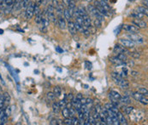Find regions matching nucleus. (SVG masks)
I'll return each mask as SVG.
<instances>
[{"label": "nucleus", "mask_w": 148, "mask_h": 125, "mask_svg": "<svg viewBox=\"0 0 148 125\" xmlns=\"http://www.w3.org/2000/svg\"><path fill=\"white\" fill-rule=\"evenodd\" d=\"M110 61L111 64H113L114 66H124L125 65V62L121 61L119 58H117L116 56H114V57H111L110 59Z\"/></svg>", "instance_id": "obj_15"}, {"label": "nucleus", "mask_w": 148, "mask_h": 125, "mask_svg": "<svg viewBox=\"0 0 148 125\" xmlns=\"http://www.w3.org/2000/svg\"><path fill=\"white\" fill-rule=\"evenodd\" d=\"M62 115L64 118H69V109L67 108V107H64L62 109Z\"/></svg>", "instance_id": "obj_28"}, {"label": "nucleus", "mask_w": 148, "mask_h": 125, "mask_svg": "<svg viewBox=\"0 0 148 125\" xmlns=\"http://www.w3.org/2000/svg\"><path fill=\"white\" fill-rule=\"evenodd\" d=\"M64 124H67V125L72 124V120H71V118H65V120L64 121Z\"/></svg>", "instance_id": "obj_41"}, {"label": "nucleus", "mask_w": 148, "mask_h": 125, "mask_svg": "<svg viewBox=\"0 0 148 125\" xmlns=\"http://www.w3.org/2000/svg\"><path fill=\"white\" fill-rule=\"evenodd\" d=\"M87 13H90V15H92V16H94L95 19H98L101 22L105 21V17L103 15H101L99 10L94 7V5L92 4H88L87 5Z\"/></svg>", "instance_id": "obj_2"}, {"label": "nucleus", "mask_w": 148, "mask_h": 125, "mask_svg": "<svg viewBox=\"0 0 148 125\" xmlns=\"http://www.w3.org/2000/svg\"><path fill=\"white\" fill-rule=\"evenodd\" d=\"M50 124L51 125H54V124H58V121L57 119H52L51 122H50Z\"/></svg>", "instance_id": "obj_47"}, {"label": "nucleus", "mask_w": 148, "mask_h": 125, "mask_svg": "<svg viewBox=\"0 0 148 125\" xmlns=\"http://www.w3.org/2000/svg\"><path fill=\"white\" fill-rule=\"evenodd\" d=\"M3 33V29H0V35H2Z\"/></svg>", "instance_id": "obj_52"}, {"label": "nucleus", "mask_w": 148, "mask_h": 125, "mask_svg": "<svg viewBox=\"0 0 148 125\" xmlns=\"http://www.w3.org/2000/svg\"><path fill=\"white\" fill-rule=\"evenodd\" d=\"M3 0H0V6H1V4L3 3Z\"/></svg>", "instance_id": "obj_53"}, {"label": "nucleus", "mask_w": 148, "mask_h": 125, "mask_svg": "<svg viewBox=\"0 0 148 125\" xmlns=\"http://www.w3.org/2000/svg\"><path fill=\"white\" fill-rule=\"evenodd\" d=\"M67 26H68V30H69V33H70L72 36H75V35L76 34V32H77V31H76V28H75V22L72 21H69V22H68V25H67Z\"/></svg>", "instance_id": "obj_13"}, {"label": "nucleus", "mask_w": 148, "mask_h": 125, "mask_svg": "<svg viewBox=\"0 0 148 125\" xmlns=\"http://www.w3.org/2000/svg\"><path fill=\"white\" fill-rule=\"evenodd\" d=\"M52 110H53L54 113H56V114H58V113L60 112L61 108H60V106H59L58 102H56V101H55V102L52 104Z\"/></svg>", "instance_id": "obj_27"}, {"label": "nucleus", "mask_w": 148, "mask_h": 125, "mask_svg": "<svg viewBox=\"0 0 148 125\" xmlns=\"http://www.w3.org/2000/svg\"><path fill=\"white\" fill-rule=\"evenodd\" d=\"M131 96H132L134 100H136L137 101H139V102L141 103V104L145 105H147L148 104L147 96H146V95H144L139 93L138 91H137V92H132V93H131Z\"/></svg>", "instance_id": "obj_3"}, {"label": "nucleus", "mask_w": 148, "mask_h": 125, "mask_svg": "<svg viewBox=\"0 0 148 125\" xmlns=\"http://www.w3.org/2000/svg\"><path fill=\"white\" fill-rule=\"evenodd\" d=\"M132 24L134 25L135 26H137L138 28H147V22L144 21H142L141 19H134L132 21Z\"/></svg>", "instance_id": "obj_11"}, {"label": "nucleus", "mask_w": 148, "mask_h": 125, "mask_svg": "<svg viewBox=\"0 0 148 125\" xmlns=\"http://www.w3.org/2000/svg\"><path fill=\"white\" fill-rule=\"evenodd\" d=\"M53 93L56 95V97H59L62 95V89L59 86H55L53 88Z\"/></svg>", "instance_id": "obj_26"}, {"label": "nucleus", "mask_w": 148, "mask_h": 125, "mask_svg": "<svg viewBox=\"0 0 148 125\" xmlns=\"http://www.w3.org/2000/svg\"><path fill=\"white\" fill-rule=\"evenodd\" d=\"M92 104H93V101H92L91 98H87V99H86V107H87L89 110H91V109H92Z\"/></svg>", "instance_id": "obj_31"}, {"label": "nucleus", "mask_w": 148, "mask_h": 125, "mask_svg": "<svg viewBox=\"0 0 148 125\" xmlns=\"http://www.w3.org/2000/svg\"><path fill=\"white\" fill-rule=\"evenodd\" d=\"M45 11V13H46V15H47L50 21L56 22L57 19H56V16H55V8L53 7L52 4H50Z\"/></svg>", "instance_id": "obj_7"}, {"label": "nucleus", "mask_w": 148, "mask_h": 125, "mask_svg": "<svg viewBox=\"0 0 148 125\" xmlns=\"http://www.w3.org/2000/svg\"><path fill=\"white\" fill-rule=\"evenodd\" d=\"M76 115V111L75 109L72 106L69 108V118H73V117H75Z\"/></svg>", "instance_id": "obj_38"}, {"label": "nucleus", "mask_w": 148, "mask_h": 125, "mask_svg": "<svg viewBox=\"0 0 148 125\" xmlns=\"http://www.w3.org/2000/svg\"><path fill=\"white\" fill-rule=\"evenodd\" d=\"M71 120H72V124H74V125L79 124V119H78V118H76V117H73V118H71Z\"/></svg>", "instance_id": "obj_40"}, {"label": "nucleus", "mask_w": 148, "mask_h": 125, "mask_svg": "<svg viewBox=\"0 0 148 125\" xmlns=\"http://www.w3.org/2000/svg\"><path fill=\"white\" fill-rule=\"evenodd\" d=\"M134 106H124V107L123 108V110L124 111V112H125L126 114L128 115V114L134 110Z\"/></svg>", "instance_id": "obj_33"}, {"label": "nucleus", "mask_w": 148, "mask_h": 125, "mask_svg": "<svg viewBox=\"0 0 148 125\" xmlns=\"http://www.w3.org/2000/svg\"><path fill=\"white\" fill-rule=\"evenodd\" d=\"M130 16L133 17L134 19H142L143 16H144V15H142V14H140V13H139V12H134V13L131 14Z\"/></svg>", "instance_id": "obj_30"}, {"label": "nucleus", "mask_w": 148, "mask_h": 125, "mask_svg": "<svg viewBox=\"0 0 148 125\" xmlns=\"http://www.w3.org/2000/svg\"><path fill=\"white\" fill-rule=\"evenodd\" d=\"M3 101H4V106L5 107L10 105V95L7 92H5L3 94Z\"/></svg>", "instance_id": "obj_23"}, {"label": "nucleus", "mask_w": 148, "mask_h": 125, "mask_svg": "<svg viewBox=\"0 0 148 125\" xmlns=\"http://www.w3.org/2000/svg\"><path fill=\"white\" fill-rule=\"evenodd\" d=\"M4 108V101H3V95L0 94V110Z\"/></svg>", "instance_id": "obj_39"}, {"label": "nucleus", "mask_w": 148, "mask_h": 125, "mask_svg": "<svg viewBox=\"0 0 148 125\" xmlns=\"http://www.w3.org/2000/svg\"><path fill=\"white\" fill-rule=\"evenodd\" d=\"M57 21H58V25L60 27V29H62V30L66 29V27H67L66 20L64 19V17H63V16H58V18Z\"/></svg>", "instance_id": "obj_14"}, {"label": "nucleus", "mask_w": 148, "mask_h": 125, "mask_svg": "<svg viewBox=\"0 0 148 125\" xmlns=\"http://www.w3.org/2000/svg\"><path fill=\"white\" fill-rule=\"evenodd\" d=\"M52 3H52V5H53V7H54L55 9H56V8L58 6V4H59V3H58V0H52Z\"/></svg>", "instance_id": "obj_44"}, {"label": "nucleus", "mask_w": 148, "mask_h": 125, "mask_svg": "<svg viewBox=\"0 0 148 125\" xmlns=\"http://www.w3.org/2000/svg\"><path fill=\"white\" fill-rule=\"evenodd\" d=\"M131 73H133V74H132L133 76H137V75L139 74V73H138L137 72H131Z\"/></svg>", "instance_id": "obj_50"}, {"label": "nucleus", "mask_w": 148, "mask_h": 125, "mask_svg": "<svg viewBox=\"0 0 148 125\" xmlns=\"http://www.w3.org/2000/svg\"><path fill=\"white\" fill-rule=\"evenodd\" d=\"M8 116L5 115V112H4V109H1L0 110V124L3 125L7 123V119H8Z\"/></svg>", "instance_id": "obj_17"}, {"label": "nucleus", "mask_w": 148, "mask_h": 125, "mask_svg": "<svg viewBox=\"0 0 148 125\" xmlns=\"http://www.w3.org/2000/svg\"><path fill=\"white\" fill-rule=\"evenodd\" d=\"M67 7H68V9L69 10V12H70V14H71V16H72V17H73L75 9V8H76L75 0H70V1H69V3L68 4Z\"/></svg>", "instance_id": "obj_16"}, {"label": "nucleus", "mask_w": 148, "mask_h": 125, "mask_svg": "<svg viewBox=\"0 0 148 125\" xmlns=\"http://www.w3.org/2000/svg\"><path fill=\"white\" fill-rule=\"evenodd\" d=\"M119 102L123 105H127L130 103V96L128 95H123V96H121L120 100H119Z\"/></svg>", "instance_id": "obj_20"}, {"label": "nucleus", "mask_w": 148, "mask_h": 125, "mask_svg": "<svg viewBox=\"0 0 148 125\" xmlns=\"http://www.w3.org/2000/svg\"><path fill=\"white\" fill-rule=\"evenodd\" d=\"M94 7L99 10V12L101 14V15H103L104 16H107V17H109V16H110V14L109 13V10H107L104 7H102L97 1H95V3H94Z\"/></svg>", "instance_id": "obj_10"}, {"label": "nucleus", "mask_w": 148, "mask_h": 125, "mask_svg": "<svg viewBox=\"0 0 148 125\" xmlns=\"http://www.w3.org/2000/svg\"><path fill=\"white\" fill-rule=\"evenodd\" d=\"M117 118H118V121H119V124H127V120H126V118H125V117H124V115H123L120 111L117 112Z\"/></svg>", "instance_id": "obj_18"}, {"label": "nucleus", "mask_w": 148, "mask_h": 125, "mask_svg": "<svg viewBox=\"0 0 148 125\" xmlns=\"http://www.w3.org/2000/svg\"><path fill=\"white\" fill-rule=\"evenodd\" d=\"M86 67L87 70H91L92 69V64L88 62V61H86Z\"/></svg>", "instance_id": "obj_45"}, {"label": "nucleus", "mask_w": 148, "mask_h": 125, "mask_svg": "<svg viewBox=\"0 0 148 125\" xmlns=\"http://www.w3.org/2000/svg\"><path fill=\"white\" fill-rule=\"evenodd\" d=\"M117 58H119L121 61H124V62H126L127 61V56L126 54H123V53H120V54H117L116 55Z\"/></svg>", "instance_id": "obj_29"}, {"label": "nucleus", "mask_w": 148, "mask_h": 125, "mask_svg": "<svg viewBox=\"0 0 148 125\" xmlns=\"http://www.w3.org/2000/svg\"><path fill=\"white\" fill-rule=\"evenodd\" d=\"M99 113L102 111V106L100 105V104H98V105H96V106H95V108H94Z\"/></svg>", "instance_id": "obj_43"}, {"label": "nucleus", "mask_w": 148, "mask_h": 125, "mask_svg": "<svg viewBox=\"0 0 148 125\" xmlns=\"http://www.w3.org/2000/svg\"><path fill=\"white\" fill-rule=\"evenodd\" d=\"M105 108H106V110H110V111H112L113 112H115V113H116V114H117V112L119 111L118 107H116V105H114L111 102H110V103H106V104L105 105Z\"/></svg>", "instance_id": "obj_19"}, {"label": "nucleus", "mask_w": 148, "mask_h": 125, "mask_svg": "<svg viewBox=\"0 0 148 125\" xmlns=\"http://www.w3.org/2000/svg\"><path fill=\"white\" fill-rule=\"evenodd\" d=\"M102 7H104L107 10H109L110 11V6L109 5V3H107V1H105V0H96Z\"/></svg>", "instance_id": "obj_22"}, {"label": "nucleus", "mask_w": 148, "mask_h": 125, "mask_svg": "<svg viewBox=\"0 0 148 125\" xmlns=\"http://www.w3.org/2000/svg\"><path fill=\"white\" fill-rule=\"evenodd\" d=\"M87 1H90V2H91V1H92V0H87Z\"/></svg>", "instance_id": "obj_55"}, {"label": "nucleus", "mask_w": 148, "mask_h": 125, "mask_svg": "<svg viewBox=\"0 0 148 125\" xmlns=\"http://www.w3.org/2000/svg\"><path fill=\"white\" fill-rule=\"evenodd\" d=\"M112 78H113L115 83L121 87V89H127L129 88V83L125 78H118V77H112Z\"/></svg>", "instance_id": "obj_5"}, {"label": "nucleus", "mask_w": 148, "mask_h": 125, "mask_svg": "<svg viewBox=\"0 0 148 125\" xmlns=\"http://www.w3.org/2000/svg\"><path fill=\"white\" fill-rule=\"evenodd\" d=\"M126 32H128L130 33H138L139 32V28L137 26H135L134 25L131 24V25H124L123 27Z\"/></svg>", "instance_id": "obj_12"}, {"label": "nucleus", "mask_w": 148, "mask_h": 125, "mask_svg": "<svg viewBox=\"0 0 148 125\" xmlns=\"http://www.w3.org/2000/svg\"><path fill=\"white\" fill-rule=\"evenodd\" d=\"M105 1H108V0H105Z\"/></svg>", "instance_id": "obj_56"}, {"label": "nucleus", "mask_w": 148, "mask_h": 125, "mask_svg": "<svg viewBox=\"0 0 148 125\" xmlns=\"http://www.w3.org/2000/svg\"><path fill=\"white\" fill-rule=\"evenodd\" d=\"M119 43H120L121 45H123L126 49H133L135 46V43L133 41H131L130 39H120Z\"/></svg>", "instance_id": "obj_8"}, {"label": "nucleus", "mask_w": 148, "mask_h": 125, "mask_svg": "<svg viewBox=\"0 0 148 125\" xmlns=\"http://www.w3.org/2000/svg\"><path fill=\"white\" fill-rule=\"evenodd\" d=\"M93 25H94V27H95V28H99V27H101L102 22L99 21V20H98V19H94V21H93Z\"/></svg>", "instance_id": "obj_37"}, {"label": "nucleus", "mask_w": 148, "mask_h": 125, "mask_svg": "<svg viewBox=\"0 0 148 125\" xmlns=\"http://www.w3.org/2000/svg\"><path fill=\"white\" fill-rule=\"evenodd\" d=\"M129 55H130V56H132V57H133V58H134V59H138V58H140V54L139 52H137V51L130 52V53H129Z\"/></svg>", "instance_id": "obj_35"}, {"label": "nucleus", "mask_w": 148, "mask_h": 125, "mask_svg": "<svg viewBox=\"0 0 148 125\" xmlns=\"http://www.w3.org/2000/svg\"><path fill=\"white\" fill-rule=\"evenodd\" d=\"M130 116V118L135 122V123H139V122H141L144 118H145V113L141 111H139V110H136L134 108V110L128 114Z\"/></svg>", "instance_id": "obj_1"}, {"label": "nucleus", "mask_w": 148, "mask_h": 125, "mask_svg": "<svg viewBox=\"0 0 148 125\" xmlns=\"http://www.w3.org/2000/svg\"><path fill=\"white\" fill-rule=\"evenodd\" d=\"M56 50H57L58 52H59V53H63V52H64V50H63V49H61L59 47H56Z\"/></svg>", "instance_id": "obj_49"}, {"label": "nucleus", "mask_w": 148, "mask_h": 125, "mask_svg": "<svg viewBox=\"0 0 148 125\" xmlns=\"http://www.w3.org/2000/svg\"><path fill=\"white\" fill-rule=\"evenodd\" d=\"M34 15H35V22H36L37 24H40L43 18V13L40 10L39 12H37V13L34 14Z\"/></svg>", "instance_id": "obj_21"}, {"label": "nucleus", "mask_w": 148, "mask_h": 125, "mask_svg": "<svg viewBox=\"0 0 148 125\" xmlns=\"http://www.w3.org/2000/svg\"><path fill=\"white\" fill-rule=\"evenodd\" d=\"M82 97H83V96H82V94H78V95H76V97H75V98H76L77 100H80V101H81V99H82Z\"/></svg>", "instance_id": "obj_48"}, {"label": "nucleus", "mask_w": 148, "mask_h": 125, "mask_svg": "<svg viewBox=\"0 0 148 125\" xmlns=\"http://www.w3.org/2000/svg\"><path fill=\"white\" fill-rule=\"evenodd\" d=\"M66 101L65 100H62V101H60L59 102H58V104H59V106H60V108L61 109H63L64 107H65V105H66Z\"/></svg>", "instance_id": "obj_42"}, {"label": "nucleus", "mask_w": 148, "mask_h": 125, "mask_svg": "<svg viewBox=\"0 0 148 125\" xmlns=\"http://www.w3.org/2000/svg\"><path fill=\"white\" fill-rule=\"evenodd\" d=\"M127 39H130L131 41H133L135 44L138 43V44H140V43H143L145 42V39L142 38L141 36L138 35V33H131V34H127Z\"/></svg>", "instance_id": "obj_6"}, {"label": "nucleus", "mask_w": 148, "mask_h": 125, "mask_svg": "<svg viewBox=\"0 0 148 125\" xmlns=\"http://www.w3.org/2000/svg\"><path fill=\"white\" fill-rule=\"evenodd\" d=\"M113 51L116 55L117 54H120V53H123V54H126V55H129V53H130L125 47H123L121 44H116L115 47H114V50Z\"/></svg>", "instance_id": "obj_9"}, {"label": "nucleus", "mask_w": 148, "mask_h": 125, "mask_svg": "<svg viewBox=\"0 0 148 125\" xmlns=\"http://www.w3.org/2000/svg\"><path fill=\"white\" fill-rule=\"evenodd\" d=\"M46 97H47V99H48L49 101H53L55 100V98H56V95H54L53 92H48V93L46 94Z\"/></svg>", "instance_id": "obj_32"}, {"label": "nucleus", "mask_w": 148, "mask_h": 125, "mask_svg": "<svg viewBox=\"0 0 148 125\" xmlns=\"http://www.w3.org/2000/svg\"><path fill=\"white\" fill-rule=\"evenodd\" d=\"M64 19L65 20H67L68 21H69L71 20V18H72V16H71V14H70V12H69V10L68 9V8H66V9H64Z\"/></svg>", "instance_id": "obj_25"}, {"label": "nucleus", "mask_w": 148, "mask_h": 125, "mask_svg": "<svg viewBox=\"0 0 148 125\" xmlns=\"http://www.w3.org/2000/svg\"><path fill=\"white\" fill-rule=\"evenodd\" d=\"M30 0H21V9H26L30 3Z\"/></svg>", "instance_id": "obj_36"}, {"label": "nucleus", "mask_w": 148, "mask_h": 125, "mask_svg": "<svg viewBox=\"0 0 148 125\" xmlns=\"http://www.w3.org/2000/svg\"><path fill=\"white\" fill-rule=\"evenodd\" d=\"M34 6H35V3L34 2H30V3L28 4V6L25 9V16L27 20H30L33 18V16H34Z\"/></svg>", "instance_id": "obj_4"}, {"label": "nucleus", "mask_w": 148, "mask_h": 125, "mask_svg": "<svg viewBox=\"0 0 148 125\" xmlns=\"http://www.w3.org/2000/svg\"><path fill=\"white\" fill-rule=\"evenodd\" d=\"M12 1H13V3H15L16 1H17V0H12Z\"/></svg>", "instance_id": "obj_54"}, {"label": "nucleus", "mask_w": 148, "mask_h": 125, "mask_svg": "<svg viewBox=\"0 0 148 125\" xmlns=\"http://www.w3.org/2000/svg\"><path fill=\"white\" fill-rule=\"evenodd\" d=\"M138 92L140 93V94H142V95H146V96H147L148 91L146 88H143V87L139 88V89H138Z\"/></svg>", "instance_id": "obj_34"}, {"label": "nucleus", "mask_w": 148, "mask_h": 125, "mask_svg": "<svg viewBox=\"0 0 148 125\" xmlns=\"http://www.w3.org/2000/svg\"><path fill=\"white\" fill-rule=\"evenodd\" d=\"M49 0H42V4H44V5H45L46 3H47V2H48Z\"/></svg>", "instance_id": "obj_51"}, {"label": "nucleus", "mask_w": 148, "mask_h": 125, "mask_svg": "<svg viewBox=\"0 0 148 125\" xmlns=\"http://www.w3.org/2000/svg\"><path fill=\"white\" fill-rule=\"evenodd\" d=\"M136 11L139 12V13H140V14H142V15H144V16H147L148 11L147 7H143V6L138 7V8L136 9Z\"/></svg>", "instance_id": "obj_24"}, {"label": "nucleus", "mask_w": 148, "mask_h": 125, "mask_svg": "<svg viewBox=\"0 0 148 125\" xmlns=\"http://www.w3.org/2000/svg\"><path fill=\"white\" fill-rule=\"evenodd\" d=\"M69 1L70 0H62V2H63L62 3L64 4V6H68V4L69 3Z\"/></svg>", "instance_id": "obj_46"}]
</instances>
